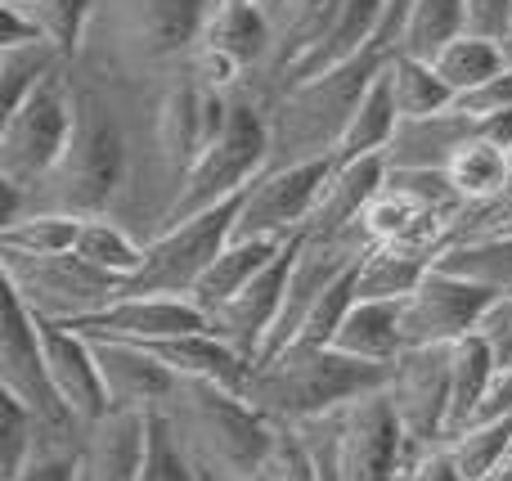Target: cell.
<instances>
[{
    "label": "cell",
    "instance_id": "obj_43",
    "mask_svg": "<svg viewBox=\"0 0 512 481\" xmlns=\"http://www.w3.org/2000/svg\"><path fill=\"white\" fill-rule=\"evenodd\" d=\"M459 108H468V113H512V59L504 63V72H499L486 90H477L472 99H463Z\"/></svg>",
    "mask_w": 512,
    "mask_h": 481
},
{
    "label": "cell",
    "instance_id": "obj_7",
    "mask_svg": "<svg viewBox=\"0 0 512 481\" xmlns=\"http://www.w3.org/2000/svg\"><path fill=\"white\" fill-rule=\"evenodd\" d=\"M77 117V63L45 77L14 113L0 117V185L32 194L63 158Z\"/></svg>",
    "mask_w": 512,
    "mask_h": 481
},
{
    "label": "cell",
    "instance_id": "obj_2",
    "mask_svg": "<svg viewBox=\"0 0 512 481\" xmlns=\"http://www.w3.org/2000/svg\"><path fill=\"white\" fill-rule=\"evenodd\" d=\"M131 180V117L113 90L77 72V117L63 158L27 194V212H63L77 221L113 216Z\"/></svg>",
    "mask_w": 512,
    "mask_h": 481
},
{
    "label": "cell",
    "instance_id": "obj_25",
    "mask_svg": "<svg viewBox=\"0 0 512 481\" xmlns=\"http://www.w3.org/2000/svg\"><path fill=\"white\" fill-rule=\"evenodd\" d=\"M436 261L414 248H391V243H373L355 266V297L360 302H405L418 284L427 279Z\"/></svg>",
    "mask_w": 512,
    "mask_h": 481
},
{
    "label": "cell",
    "instance_id": "obj_33",
    "mask_svg": "<svg viewBox=\"0 0 512 481\" xmlns=\"http://www.w3.org/2000/svg\"><path fill=\"white\" fill-rule=\"evenodd\" d=\"M81 225L86 221L63 216V212H23L18 221L0 225V248L27 252V257H59V252L77 248Z\"/></svg>",
    "mask_w": 512,
    "mask_h": 481
},
{
    "label": "cell",
    "instance_id": "obj_13",
    "mask_svg": "<svg viewBox=\"0 0 512 481\" xmlns=\"http://www.w3.org/2000/svg\"><path fill=\"white\" fill-rule=\"evenodd\" d=\"M490 302H495V293L432 266L423 284L400 302L405 347H454V342L472 338L481 329V320H486Z\"/></svg>",
    "mask_w": 512,
    "mask_h": 481
},
{
    "label": "cell",
    "instance_id": "obj_6",
    "mask_svg": "<svg viewBox=\"0 0 512 481\" xmlns=\"http://www.w3.org/2000/svg\"><path fill=\"white\" fill-rule=\"evenodd\" d=\"M270 167V126H265V99L252 90H239L230 104V122L203 149V158L194 162V171L180 185V198L171 203L162 230L180 221H194V216L225 207L234 198H243L256 185V176ZM158 230V234H162Z\"/></svg>",
    "mask_w": 512,
    "mask_h": 481
},
{
    "label": "cell",
    "instance_id": "obj_42",
    "mask_svg": "<svg viewBox=\"0 0 512 481\" xmlns=\"http://www.w3.org/2000/svg\"><path fill=\"white\" fill-rule=\"evenodd\" d=\"M400 481H468V477L454 464L450 446L441 441V446H427V450H409V464Z\"/></svg>",
    "mask_w": 512,
    "mask_h": 481
},
{
    "label": "cell",
    "instance_id": "obj_15",
    "mask_svg": "<svg viewBox=\"0 0 512 481\" xmlns=\"http://www.w3.org/2000/svg\"><path fill=\"white\" fill-rule=\"evenodd\" d=\"M297 239H301V234H297ZM297 239H292L288 248L279 252V261H274L270 270H261V275H256L239 297H230V302H225L216 315H207V333H216V338H221L225 347H234L243 360H252V365L261 360L265 342H270L274 324H279V311H283V293H288V270H292V252H297Z\"/></svg>",
    "mask_w": 512,
    "mask_h": 481
},
{
    "label": "cell",
    "instance_id": "obj_19",
    "mask_svg": "<svg viewBox=\"0 0 512 481\" xmlns=\"http://www.w3.org/2000/svg\"><path fill=\"white\" fill-rule=\"evenodd\" d=\"M140 459H144V414L108 410L104 419L86 428L72 481H140Z\"/></svg>",
    "mask_w": 512,
    "mask_h": 481
},
{
    "label": "cell",
    "instance_id": "obj_11",
    "mask_svg": "<svg viewBox=\"0 0 512 481\" xmlns=\"http://www.w3.org/2000/svg\"><path fill=\"white\" fill-rule=\"evenodd\" d=\"M382 396L391 401L409 450L450 441V347H409L391 365Z\"/></svg>",
    "mask_w": 512,
    "mask_h": 481
},
{
    "label": "cell",
    "instance_id": "obj_18",
    "mask_svg": "<svg viewBox=\"0 0 512 481\" xmlns=\"http://www.w3.org/2000/svg\"><path fill=\"white\" fill-rule=\"evenodd\" d=\"M99 365V383L113 410H158L176 387V374L140 342H117V338H90Z\"/></svg>",
    "mask_w": 512,
    "mask_h": 481
},
{
    "label": "cell",
    "instance_id": "obj_5",
    "mask_svg": "<svg viewBox=\"0 0 512 481\" xmlns=\"http://www.w3.org/2000/svg\"><path fill=\"white\" fill-rule=\"evenodd\" d=\"M391 369L364 365L333 347H306V342H288L279 356L261 360L252 369V383L243 401L252 405L261 419L270 423H301L310 419H333L346 405L364 401V396L387 387Z\"/></svg>",
    "mask_w": 512,
    "mask_h": 481
},
{
    "label": "cell",
    "instance_id": "obj_17",
    "mask_svg": "<svg viewBox=\"0 0 512 481\" xmlns=\"http://www.w3.org/2000/svg\"><path fill=\"white\" fill-rule=\"evenodd\" d=\"M86 338H117V342H140V347H158V342L185 338V333H203L207 315L198 311L189 297H117L99 315L72 324Z\"/></svg>",
    "mask_w": 512,
    "mask_h": 481
},
{
    "label": "cell",
    "instance_id": "obj_38",
    "mask_svg": "<svg viewBox=\"0 0 512 481\" xmlns=\"http://www.w3.org/2000/svg\"><path fill=\"white\" fill-rule=\"evenodd\" d=\"M355 306V270L346 279H337L328 293H319V302L306 311V320H301L297 338L292 342H306V347H333L337 329H342V320L351 315Z\"/></svg>",
    "mask_w": 512,
    "mask_h": 481
},
{
    "label": "cell",
    "instance_id": "obj_4",
    "mask_svg": "<svg viewBox=\"0 0 512 481\" xmlns=\"http://www.w3.org/2000/svg\"><path fill=\"white\" fill-rule=\"evenodd\" d=\"M176 446L189 455L198 477L212 481H252L261 477L274 441V423L261 419L239 392L216 383L176 378L171 396L158 405Z\"/></svg>",
    "mask_w": 512,
    "mask_h": 481
},
{
    "label": "cell",
    "instance_id": "obj_50",
    "mask_svg": "<svg viewBox=\"0 0 512 481\" xmlns=\"http://www.w3.org/2000/svg\"><path fill=\"white\" fill-rule=\"evenodd\" d=\"M203 481H212V477H203ZM252 481H261V477H252Z\"/></svg>",
    "mask_w": 512,
    "mask_h": 481
},
{
    "label": "cell",
    "instance_id": "obj_22",
    "mask_svg": "<svg viewBox=\"0 0 512 481\" xmlns=\"http://www.w3.org/2000/svg\"><path fill=\"white\" fill-rule=\"evenodd\" d=\"M499 383V360L486 342L472 333V338L454 342L450 347V437L472 423H481L490 396Z\"/></svg>",
    "mask_w": 512,
    "mask_h": 481
},
{
    "label": "cell",
    "instance_id": "obj_28",
    "mask_svg": "<svg viewBox=\"0 0 512 481\" xmlns=\"http://www.w3.org/2000/svg\"><path fill=\"white\" fill-rule=\"evenodd\" d=\"M382 63H387V59H382ZM396 131H400V113H396V99H391V81H387V72L378 68V77L369 81L360 108H355L351 126H346L342 144H337V158L333 162L382 158V153L391 149V140H396Z\"/></svg>",
    "mask_w": 512,
    "mask_h": 481
},
{
    "label": "cell",
    "instance_id": "obj_30",
    "mask_svg": "<svg viewBox=\"0 0 512 481\" xmlns=\"http://www.w3.org/2000/svg\"><path fill=\"white\" fill-rule=\"evenodd\" d=\"M382 72H387V81H391V99H396L400 122H418V117H432V113L454 108V95L441 86L432 63L405 59V54H387Z\"/></svg>",
    "mask_w": 512,
    "mask_h": 481
},
{
    "label": "cell",
    "instance_id": "obj_34",
    "mask_svg": "<svg viewBox=\"0 0 512 481\" xmlns=\"http://www.w3.org/2000/svg\"><path fill=\"white\" fill-rule=\"evenodd\" d=\"M445 446H450L454 464L463 468V477L468 481H490L499 473V464L508 459V450H512V414L472 423V428L454 432Z\"/></svg>",
    "mask_w": 512,
    "mask_h": 481
},
{
    "label": "cell",
    "instance_id": "obj_48",
    "mask_svg": "<svg viewBox=\"0 0 512 481\" xmlns=\"http://www.w3.org/2000/svg\"><path fill=\"white\" fill-rule=\"evenodd\" d=\"M216 5H261V0H216Z\"/></svg>",
    "mask_w": 512,
    "mask_h": 481
},
{
    "label": "cell",
    "instance_id": "obj_44",
    "mask_svg": "<svg viewBox=\"0 0 512 481\" xmlns=\"http://www.w3.org/2000/svg\"><path fill=\"white\" fill-rule=\"evenodd\" d=\"M72 468H77V455H68V450H45V455H36L14 481H72Z\"/></svg>",
    "mask_w": 512,
    "mask_h": 481
},
{
    "label": "cell",
    "instance_id": "obj_35",
    "mask_svg": "<svg viewBox=\"0 0 512 481\" xmlns=\"http://www.w3.org/2000/svg\"><path fill=\"white\" fill-rule=\"evenodd\" d=\"M0 5L18 9L27 23H36V32H41L54 50H63V59L77 63L81 36H86L90 5H95V0H0Z\"/></svg>",
    "mask_w": 512,
    "mask_h": 481
},
{
    "label": "cell",
    "instance_id": "obj_26",
    "mask_svg": "<svg viewBox=\"0 0 512 481\" xmlns=\"http://www.w3.org/2000/svg\"><path fill=\"white\" fill-rule=\"evenodd\" d=\"M504 63H508V45L504 41L463 32L459 41H450L432 59V72L441 77V86L454 95V104H463V99H472L477 90H486L490 81L504 72Z\"/></svg>",
    "mask_w": 512,
    "mask_h": 481
},
{
    "label": "cell",
    "instance_id": "obj_46",
    "mask_svg": "<svg viewBox=\"0 0 512 481\" xmlns=\"http://www.w3.org/2000/svg\"><path fill=\"white\" fill-rule=\"evenodd\" d=\"M409 5H414V0H387V23H382V32H378V54L391 50V36H396V27H400V18H405Z\"/></svg>",
    "mask_w": 512,
    "mask_h": 481
},
{
    "label": "cell",
    "instance_id": "obj_16",
    "mask_svg": "<svg viewBox=\"0 0 512 481\" xmlns=\"http://www.w3.org/2000/svg\"><path fill=\"white\" fill-rule=\"evenodd\" d=\"M36 333H41V356H45V374H50L54 396L63 401V410L72 419L99 423L113 405L104 396V383H99V365H95V347H90L86 333H77L72 324H50L36 320Z\"/></svg>",
    "mask_w": 512,
    "mask_h": 481
},
{
    "label": "cell",
    "instance_id": "obj_39",
    "mask_svg": "<svg viewBox=\"0 0 512 481\" xmlns=\"http://www.w3.org/2000/svg\"><path fill=\"white\" fill-rule=\"evenodd\" d=\"M261 481H319L306 437L292 423H274V441H270V455H265Z\"/></svg>",
    "mask_w": 512,
    "mask_h": 481
},
{
    "label": "cell",
    "instance_id": "obj_14",
    "mask_svg": "<svg viewBox=\"0 0 512 481\" xmlns=\"http://www.w3.org/2000/svg\"><path fill=\"white\" fill-rule=\"evenodd\" d=\"M337 459L346 481H400L409 464V441L382 392L346 405L337 414Z\"/></svg>",
    "mask_w": 512,
    "mask_h": 481
},
{
    "label": "cell",
    "instance_id": "obj_20",
    "mask_svg": "<svg viewBox=\"0 0 512 481\" xmlns=\"http://www.w3.org/2000/svg\"><path fill=\"white\" fill-rule=\"evenodd\" d=\"M387 185V158H351V162H333L319 203L306 221V234H342L355 230L364 216V207L378 198V189Z\"/></svg>",
    "mask_w": 512,
    "mask_h": 481
},
{
    "label": "cell",
    "instance_id": "obj_36",
    "mask_svg": "<svg viewBox=\"0 0 512 481\" xmlns=\"http://www.w3.org/2000/svg\"><path fill=\"white\" fill-rule=\"evenodd\" d=\"M36 455H45V432L36 414L0 392V481H14Z\"/></svg>",
    "mask_w": 512,
    "mask_h": 481
},
{
    "label": "cell",
    "instance_id": "obj_12",
    "mask_svg": "<svg viewBox=\"0 0 512 481\" xmlns=\"http://www.w3.org/2000/svg\"><path fill=\"white\" fill-rule=\"evenodd\" d=\"M333 162H306V167H265L256 185L243 194L234 216V239L288 243L306 234V221L319 203Z\"/></svg>",
    "mask_w": 512,
    "mask_h": 481
},
{
    "label": "cell",
    "instance_id": "obj_47",
    "mask_svg": "<svg viewBox=\"0 0 512 481\" xmlns=\"http://www.w3.org/2000/svg\"><path fill=\"white\" fill-rule=\"evenodd\" d=\"M490 481H512V450H508V459H504V464H499V473L490 477Z\"/></svg>",
    "mask_w": 512,
    "mask_h": 481
},
{
    "label": "cell",
    "instance_id": "obj_29",
    "mask_svg": "<svg viewBox=\"0 0 512 481\" xmlns=\"http://www.w3.org/2000/svg\"><path fill=\"white\" fill-rule=\"evenodd\" d=\"M72 252H77L86 266H95L99 275L126 284V279L140 270V261H144V239L135 230H126L122 221H113V216H95V221L81 225L77 248Z\"/></svg>",
    "mask_w": 512,
    "mask_h": 481
},
{
    "label": "cell",
    "instance_id": "obj_49",
    "mask_svg": "<svg viewBox=\"0 0 512 481\" xmlns=\"http://www.w3.org/2000/svg\"><path fill=\"white\" fill-rule=\"evenodd\" d=\"M508 59H512V41H508Z\"/></svg>",
    "mask_w": 512,
    "mask_h": 481
},
{
    "label": "cell",
    "instance_id": "obj_9",
    "mask_svg": "<svg viewBox=\"0 0 512 481\" xmlns=\"http://www.w3.org/2000/svg\"><path fill=\"white\" fill-rule=\"evenodd\" d=\"M0 392L14 396L23 410L36 414V423L45 432V450H68V455L81 450L86 423L72 419L63 410V401L54 396L50 374H45L36 315L14 293H5V315H0Z\"/></svg>",
    "mask_w": 512,
    "mask_h": 481
},
{
    "label": "cell",
    "instance_id": "obj_8",
    "mask_svg": "<svg viewBox=\"0 0 512 481\" xmlns=\"http://www.w3.org/2000/svg\"><path fill=\"white\" fill-rule=\"evenodd\" d=\"M0 275H5V293H14L36 320L50 324H81L90 315H99L104 306H113L117 293H122L117 279L99 275L77 252L27 257V252L0 248Z\"/></svg>",
    "mask_w": 512,
    "mask_h": 481
},
{
    "label": "cell",
    "instance_id": "obj_27",
    "mask_svg": "<svg viewBox=\"0 0 512 481\" xmlns=\"http://www.w3.org/2000/svg\"><path fill=\"white\" fill-rule=\"evenodd\" d=\"M463 32H468L463 0H414V5L405 9V18H400L387 54H405V59L432 63L436 54L450 41H459Z\"/></svg>",
    "mask_w": 512,
    "mask_h": 481
},
{
    "label": "cell",
    "instance_id": "obj_32",
    "mask_svg": "<svg viewBox=\"0 0 512 481\" xmlns=\"http://www.w3.org/2000/svg\"><path fill=\"white\" fill-rule=\"evenodd\" d=\"M436 266L468 279V284H477V288H486V293L504 297V293H512V234L481 239V243H459V248L441 252Z\"/></svg>",
    "mask_w": 512,
    "mask_h": 481
},
{
    "label": "cell",
    "instance_id": "obj_31",
    "mask_svg": "<svg viewBox=\"0 0 512 481\" xmlns=\"http://www.w3.org/2000/svg\"><path fill=\"white\" fill-rule=\"evenodd\" d=\"M68 68L63 50L50 41H23V45H0V117L14 113L45 77Z\"/></svg>",
    "mask_w": 512,
    "mask_h": 481
},
{
    "label": "cell",
    "instance_id": "obj_51",
    "mask_svg": "<svg viewBox=\"0 0 512 481\" xmlns=\"http://www.w3.org/2000/svg\"><path fill=\"white\" fill-rule=\"evenodd\" d=\"M508 194H512V189H508Z\"/></svg>",
    "mask_w": 512,
    "mask_h": 481
},
{
    "label": "cell",
    "instance_id": "obj_45",
    "mask_svg": "<svg viewBox=\"0 0 512 481\" xmlns=\"http://www.w3.org/2000/svg\"><path fill=\"white\" fill-rule=\"evenodd\" d=\"M504 414H512V365L499 369L495 396H490V405H486V414H481V419H504Z\"/></svg>",
    "mask_w": 512,
    "mask_h": 481
},
{
    "label": "cell",
    "instance_id": "obj_37",
    "mask_svg": "<svg viewBox=\"0 0 512 481\" xmlns=\"http://www.w3.org/2000/svg\"><path fill=\"white\" fill-rule=\"evenodd\" d=\"M140 481H203L189 455L176 446L167 419L158 410L144 414V459H140Z\"/></svg>",
    "mask_w": 512,
    "mask_h": 481
},
{
    "label": "cell",
    "instance_id": "obj_24",
    "mask_svg": "<svg viewBox=\"0 0 512 481\" xmlns=\"http://www.w3.org/2000/svg\"><path fill=\"white\" fill-rule=\"evenodd\" d=\"M454 194L463 198V207L495 203L512 189V144L499 135H481L468 149H459V158L445 167Z\"/></svg>",
    "mask_w": 512,
    "mask_h": 481
},
{
    "label": "cell",
    "instance_id": "obj_21",
    "mask_svg": "<svg viewBox=\"0 0 512 481\" xmlns=\"http://www.w3.org/2000/svg\"><path fill=\"white\" fill-rule=\"evenodd\" d=\"M333 351L364 360V365L391 369L409 351L405 333H400V302H360L355 297L351 315L342 320V329L333 338Z\"/></svg>",
    "mask_w": 512,
    "mask_h": 481
},
{
    "label": "cell",
    "instance_id": "obj_23",
    "mask_svg": "<svg viewBox=\"0 0 512 481\" xmlns=\"http://www.w3.org/2000/svg\"><path fill=\"white\" fill-rule=\"evenodd\" d=\"M292 243V239H288ZM288 243H256V239H230L225 243V252L207 266V275L198 279L194 297L189 302L198 306L203 315H216L230 297H239L243 288L252 284L261 270H270L274 261H279V252L288 248Z\"/></svg>",
    "mask_w": 512,
    "mask_h": 481
},
{
    "label": "cell",
    "instance_id": "obj_40",
    "mask_svg": "<svg viewBox=\"0 0 512 481\" xmlns=\"http://www.w3.org/2000/svg\"><path fill=\"white\" fill-rule=\"evenodd\" d=\"M468 32L490 36V41H512V0H463Z\"/></svg>",
    "mask_w": 512,
    "mask_h": 481
},
{
    "label": "cell",
    "instance_id": "obj_3",
    "mask_svg": "<svg viewBox=\"0 0 512 481\" xmlns=\"http://www.w3.org/2000/svg\"><path fill=\"white\" fill-rule=\"evenodd\" d=\"M387 54L364 50L346 63L301 77L265 99V126H270V167H306V162H333L355 108H360L369 81L378 77Z\"/></svg>",
    "mask_w": 512,
    "mask_h": 481
},
{
    "label": "cell",
    "instance_id": "obj_10",
    "mask_svg": "<svg viewBox=\"0 0 512 481\" xmlns=\"http://www.w3.org/2000/svg\"><path fill=\"white\" fill-rule=\"evenodd\" d=\"M239 203L212 207V212L194 216V221H180L171 230L153 234L144 243V261L131 279L122 284L117 297H194L198 279L207 275L216 257L225 252V243L234 239V216H239Z\"/></svg>",
    "mask_w": 512,
    "mask_h": 481
},
{
    "label": "cell",
    "instance_id": "obj_41",
    "mask_svg": "<svg viewBox=\"0 0 512 481\" xmlns=\"http://www.w3.org/2000/svg\"><path fill=\"white\" fill-rule=\"evenodd\" d=\"M477 338L495 351L499 369L512 365V293H504V297H495V302H490V311H486V320H481Z\"/></svg>",
    "mask_w": 512,
    "mask_h": 481
},
{
    "label": "cell",
    "instance_id": "obj_1",
    "mask_svg": "<svg viewBox=\"0 0 512 481\" xmlns=\"http://www.w3.org/2000/svg\"><path fill=\"white\" fill-rule=\"evenodd\" d=\"M216 0H95L77 72L117 95H149L185 72Z\"/></svg>",
    "mask_w": 512,
    "mask_h": 481
}]
</instances>
